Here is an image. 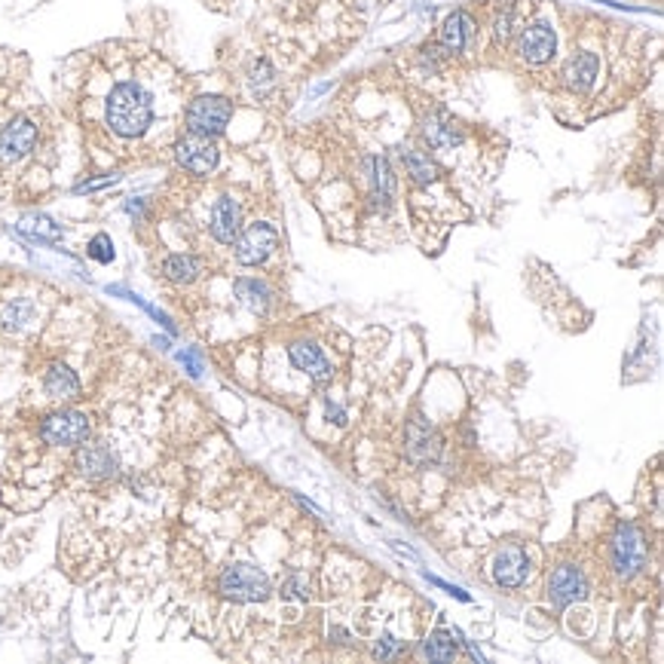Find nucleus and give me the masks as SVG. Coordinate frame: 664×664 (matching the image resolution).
Segmentation results:
<instances>
[{
  "mask_svg": "<svg viewBox=\"0 0 664 664\" xmlns=\"http://www.w3.org/2000/svg\"><path fill=\"white\" fill-rule=\"evenodd\" d=\"M105 120L114 135L120 138H141L153 123V98L141 83H117L107 96Z\"/></svg>",
  "mask_w": 664,
  "mask_h": 664,
  "instance_id": "f257e3e1",
  "label": "nucleus"
},
{
  "mask_svg": "<svg viewBox=\"0 0 664 664\" xmlns=\"http://www.w3.org/2000/svg\"><path fill=\"white\" fill-rule=\"evenodd\" d=\"M218 591L223 600H233V604H264L273 594V582L254 563H233L221 573Z\"/></svg>",
  "mask_w": 664,
  "mask_h": 664,
  "instance_id": "f03ea898",
  "label": "nucleus"
},
{
  "mask_svg": "<svg viewBox=\"0 0 664 664\" xmlns=\"http://www.w3.org/2000/svg\"><path fill=\"white\" fill-rule=\"evenodd\" d=\"M233 120V102L223 96H199L187 107V132L218 138Z\"/></svg>",
  "mask_w": 664,
  "mask_h": 664,
  "instance_id": "7ed1b4c3",
  "label": "nucleus"
},
{
  "mask_svg": "<svg viewBox=\"0 0 664 664\" xmlns=\"http://www.w3.org/2000/svg\"><path fill=\"white\" fill-rule=\"evenodd\" d=\"M646 539L637 523H619L613 536V569L619 578H634L646 569Z\"/></svg>",
  "mask_w": 664,
  "mask_h": 664,
  "instance_id": "20e7f679",
  "label": "nucleus"
},
{
  "mask_svg": "<svg viewBox=\"0 0 664 664\" xmlns=\"http://www.w3.org/2000/svg\"><path fill=\"white\" fill-rule=\"evenodd\" d=\"M92 423L80 411H56L41 423V438L52 447H80L89 441Z\"/></svg>",
  "mask_w": 664,
  "mask_h": 664,
  "instance_id": "39448f33",
  "label": "nucleus"
},
{
  "mask_svg": "<svg viewBox=\"0 0 664 664\" xmlns=\"http://www.w3.org/2000/svg\"><path fill=\"white\" fill-rule=\"evenodd\" d=\"M236 260L242 267H260L264 260L279 249V230L267 221L249 223L245 230H239L236 236Z\"/></svg>",
  "mask_w": 664,
  "mask_h": 664,
  "instance_id": "423d86ee",
  "label": "nucleus"
},
{
  "mask_svg": "<svg viewBox=\"0 0 664 664\" xmlns=\"http://www.w3.org/2000/svg\"><path fill=\"white\" fill-rule=\"evenodd\" d=\"M175 159H177V166L187 168L190 175H212L214 168H218L221 150H218V144H214V138L190 132L175 144Z\"/></svg>",
  "mask_w": 664,
  "mask_h": 664,
  "instance_id": "0eeeda50",
  "label": "nucleus"
},
{
  "mask_svg": "<svg viewBox=\"0 0 664 664\" xmlns=\"http://www.w3.org/2000/svg\"><path fill=\"white\" fill-rule=\"evenodd\" d=\"M37 144V123L28 117H15L0 132V163L13 166L25 159Z\"/></svg>",
  "mask_w": 664,
  "mask_h": 664,
  "instance_id": "6e6552de",
  "label": "nucleus"
},
{
  "mask_svg": "<svg viewBox=\"0 0 664 664\" xmlns=\"http://www.w3.org/2000/svg\"><path fill=\"white\" fill-rule=\"evenodd\" d=\"M548 597H551L554 606H573L582 604L588 597V578L573 563H560L551 573V582H548Z\"/></svg>",
  "mask_w": 664,
  "mask_h": 664,
  "instance_id": "1a4fd4ad",
  "label": "nucleus"
},
{
  "mask_svg": "<svg viewBox=\"0 0 664 664\" xmlns=\"http://www.w3.org/2000/svg\"><path fill=\"white\" fill-rule=\"evenodd\" d=\"M407 457L414 462H435L441 457V435H438V429L432 426L426 416L414 414L411 423H407Z\"/></svg>",
  "mask_w": 664,
  "mask_h": 664,
  "instance_id": "9d476101",
  "label": "nucleus"
},
{
  "mask_svg": "<svg viewBox=\"0 0 664 664\" xmlns=\"http://www.w3.org/2000/svg\"><path fill=\"white\" fill-rule=\"evenodd\" d=\"M493 582L499 588H521L523 582L530 578V558L521 545H505L502 551L493 558Z\"/></svg>",
  "mask_w": 664,
  "mask_h": 664,
  "instance_id": "9b49d317",
  "label": "nucleus"
},
{
  "mask_svg": "<svg viewBox=\"0 0 664 664\" xmlns=\"http://www.w3.org/2000/svg\"><path fill=\"white\" fill-rule=\"evenodd\" d=\"M554 50H558V34L548 22H536L521 34L517 41V56L527 65H545V61L554 59Z\"/></svg>",
  "mask_w": 664,
  "mask_h": 664,
  "instance_id": "f8f14e48",
  "label": "nucleus"
},
{
  "mask_svg": "<svg viewBox=\"0 0 664 664\" xmlns=\"http://www.w3.org/2000/svg\"><path fill=\"white\" fill-rule=\"evenodd\" d=\"M77 468H80V475L92 478V481H107V478L117 475L120 459L114 457L111 447L83 441L80 450H77Z\"/></svg>",
  "mask_w": 664,
  "mask_h": 664,
  "instance_id": "ddd939ff",
  "label": "nucleus"
},
{
  "mask_svg": "<svg viewBox=\"0 0 664 664\" xmlns=\"http://www.w3.org/2000/svg\"><path fill=\"white\" fill-rule=\"evenodd\" d=\"M208 230H212L214 242L221 245H233L239 230H242V212H239L233 196H221L218 203L212 205V221H208Z\"/></svg>",
  "mask_w": 664,
  "mask_h": 664,
  "instance_id": "4468645a",
  "label": "nucleus"
},
{
  "mask_svg": "<svg viewBox=\"0 0 664 664\" xmlns=\"http://www.w3.org/2000/svg\"><path fill=\"white\" fill-rule=\"evenodd\" d=\"M288 359L297 370H304L306 377H313L315 383H328L334 368L325 359V352L319 350L315 343H306V340H297V343L288 346Z\"/></svg>",
  "mask_w": 664,
  "mask_h": 664,
  "instance_id": "2eb2a0df",
  "label": "nucleus"
},
{
  "mask_svg": "<svg viewBox=\"0 0 664 664\" xmlns=\"http://www.w3.org/2000/svg\"><path fill=\"white\" fill-rule=\"evenodd\" d=\"M475 37H478L475 19H472V15H468L466 10H457V13H450V15H447V19H444L441 37H438V43H441L447 52H466L468 46L475 43Z\"/></svg>",
  "mask_w": 664,
  "mask_h": 664,
  "instance_id": "dca6fc26",
  "label": "nucleus"
},
{
  "mask_svg": "<svg viewBox=\"0 0 664 664\" xmlns=\"http://www.w3.org/2000/svg\"><path fill=\"white\" fill-rule=\"evenodd\" d=\"M600 74V61L594 52H576V56H569V61L563 65V83H567L573 92H588L594 86V80H597Z\"/></svg>",
  "mask_w": 664,
  "mask_h": 664,
  "instance_id": "f3484780",
  "label": "nucleus"
},
{
  "mask_svg": "<svg viewBox=\"0 0 664 664\" xmlns=\"http://www.w3.org/2000/svg\"><path fill=\"white\" fill-rule=\"evenodd\" d=\"M368 175H370V203L377 208H386L396 196V175L386 157H368Z\"/></svg>",
  "mask_w": 664,
  "mask_h": 664,
  "instance_id": "a211bd4d",
  "label": "nucleus"
},
{
  "mask_svg": "<svg viewBox=\"0 0 664 664\" xmlns=\"http://www.w3.org/2000/svg\"><path fill=\"white\" fill-rule=\"evenodd\" d=\"M423 132H426L432 148H438V150H450V148H457V144H462V129L457 126V120H453L447 111L429 114Z\"/></svg>",
  "mask_w": 664,
  "mask_h": 664,
  "instance_id": "6ab92c4d",
  "label": "nucleus"
},
{
  "mask_svg": "<svg viewBox=\"0 0 664 664\" xmlns=\"http://www.w3.org/2000/svg\"><path fill=\"white\" fill-rule=\"evenodd\" d=\"M43 389H46V396L56 401H71L80 396V380H77V374L65 365V361H52L43 377Z\"/></svg>",
  "mask_w": 664,
  "mask_h": 664,
  "instance_id": "aec40b11",
  "label": "nucleus"
},
{
  "mask_svg": "<svg viewBox=\"0 0 664 664\" xmlns=\"http://www.w3.org/2000/svg\"><path fill=\"white\" fill-rule=\"evenodd\" d=\"M19 233L28 239V242H41V245H56L61 239V227L46 214H28L19 223Z\"/></svg>",
  "mask_w": 664,
  "mask_h": 664,
  "instance_id": "412c9836",
  "label": "nucleus"
},
{
  "mask_svg": "<svg viewBox=\"0 0 664 664\" xmlns=\"http://www.w3.org/2000/svg\"><path fill=\"white\" fill-rule=\"evenodd\" d=\"M199 273H203V264H199V258H193V254H168L163 260V276L175 285L196 282Z\"/></svg>",
  "mask_w": 664,
  "mask_h": 664,
  "instance_id": "4be33fe9",
  "label": "nucleus"
},
{
  "mask_svg": "<svg viewBox=\"0 0 664 664\" xmlns=\"http://www.w3.org/2000/svg\"><path fill=\"white\" fill-rule=\"evenodd\" d=\"M233 291H236V297L258 315H264L269 310V304H273V291L258 279H236Z\"/></svg>",
  "mask_w": 664,
  "mask_h": 664,
  "instance_id": "5701e85b",
  "label": "nucleus"
},
{
  "mask_svg": "<svg viewBox=\"0 0 664 664\" xmlns=\"http://www.w3.org/2000/svg\"><path fill=\"white\" fill-rule=\"evenodd\" d=\"M401 159H405L407 175H411L420 187H429V184L438 181V166L426 150H405L401 153Z\"/></svg>",
  "mask_w": 664,
  "mask_h": 664,
  "instance_id": "b1692460",
  "label": "nucleus"
},
{
  "mask_svg": "<svg viewBox=\"0 0 664 664\" xmlns=\"http://www.w3.org/2000/svg\"><path fill=\"white\" fill-rule=\"evenodd\" d=\"M420 655L429 661H453L457 659V643H453V637L447 631H435V634L423 640Z\"/></svg>",
  "mask_w": 664,
  "mask_h": 664,
  "instance_id": "393cba45",
  "label": "nucleus"
},
{
  "mask_svg": "<svg viewBox=\"0 0 664 664\" xmlns=\"http://www.w3.org/2000/svg\"><path fill=\"white\" fill-rule=\"evenodd\" d=\"M107 295H120V297H126V300H132V304H135V306H141V310H144V313H148V315H150V319H157V322H159V325H163V328L168 331V334H177V328H175V322H172V319H168V315H166L163 310H157V306H150V304H148V300H141V297H138V295H135V291H129V288H120V285H111V288H107Z\"/></svg>",
  "mask_w": 664,
  "mask_h": 664,
  "instance_id": "a878e982",
  "label": "nucleus"
},
{
  "mask_svg": "<svg viewBox=\"0 0 664 664\" xmlns=\"http://www.w3.org/2000/svg\"><path fill=\"white\" fill-rule=\"evenodd\" d=\"M31 313H34V306H31L28 300H13V304H6L4 310H0V325L22 328L31 319Z\"/></svg>",
  "mask_w": 664,
  "mask_h": 664,
  "instance_id": "bb28decb",
  "label": "nucleus"
},
{
  "mask_svg": "<svg viewBox=\"0 0 664 664\" xmlns=\"http://www.w3.org/2000/svg\"><path fill=\"white\" fill-rule=\"evenodd\" d=\"M86 254L92 260H98V264H111L114 258H117V251H114V242H111V236L107 233H96L89 239V245H86Z\"/></svg>",
  "mask_w": 664,
  "mask_h": 664,
  "instance_id": "cd10ccee",
  "label": "nucleus"
},
{
  "mask_svg": "<svg viewBox=\"0 0 664 664\" xmlns=\"http://www.w3.org/2000/svg\"><path fill=\"white\" fill-rule=\"evenodd\" d=\"M282 597L288 600L310 597V578H306V573H288V578L282 582Z\"/></svg>",
  "mask_w": 664,
  "mask_h": 664,
  "instance_id": "c85d7f7f",
  "label": "nucleus"
},
{
  "mask_svg": "<svg viewBox=\"0 0 664 664\" xmlns=\"http://www.w3.org/2000/svg\"><path fill=\"white\" fill-rule=\"evenodd\" d=\"M264 86H273V68L267 61H258L251 71V92L254 96H264Z\"/></svg>",
  "mask_w": 664,
  "mask_h": 664,
  "instance_id": "c756f323",
  "label": "nucleus"
},
{
  "mask_svg": "<svg viewBox=\"0 0 664 664\" xmlns=\"http://www.w3.org/2000/svg\"><path fill=\"white\" fill-rule=\"evenodd\" d=\"M177 361L184 365L190 377H203V359H199V350L196 346H190V350H181L177 352Z\"/></svg>",
  "mask_w": 664,
  "mask_h": 664,
  "instance_id": "7c9ffc66",
  "label": "nucleus"
},
{
  "mask_svg": "<svg viewBox=\"0 0 664 664\" xmlns=\"http://www.w3.org/2000/svg\"><path fill=\"white\" fill-rule=\"evenodd\" d=\"M493 37H496V43H505L512 37V13L508 10L496 15V22H493Z\"/></svg>",
  "mask_w": 664,
  "mask_h": 664,
  "instance_id": "2f4dec72",
  "label": "nucleus"
},
{
  "mask_svg": "<svg viewBox=\"0 0 664 664\" xmlns=\"http://www.w3.org/2000/svg\"><path fill=\"white\" fill-rule=\"evenodd\" d=\"M423 578H426V582H432V585H438V588L441 591H447L450 594V597H457V600H462V604H468V594L462 591V588H457V585H450V582H444V578H438V576H432V573H423Z\"/></svg>",
  "mask_w": 664,
  "mask_h": 664,
  "instance_id": "473e14b6",
  "label": "nucleus"
},
{
  "mask_svg": "<svg viewBox=\"0 0 664 664\" xmlns=\"http://www.w3.org/2000/svg\"><path fill=\"white\" fill-rule=\"evenodd\" d=\"M398 650H401L398 640L392 637V634H383V637H380V643L374 646V655H377V659H392V655H396Z\"/></svg>",
  "mask_w": 664,
  "mask_h": 664,
  "instance_id": "72a5a7b5",
  "label": "nucleus"
},
{
  "mask_svg": "<svg viewBox=\"0 0 664 664\" xmlns=\"http://www.w3.org/2000/svg\"><path fill=\"white\" fill-rule=\"evenodd\" d=\"M120 175H107V177H96V181H86L80 184V187H74V193H92V190H102V187H111V184H117Z\"/></svg>",
  "mask_w": 664,
  "mask_h": 664,
  "instance_id": "f704fd0d",
  "label": "nucleus"
},
{
  "mask_svg": "<svg viewBox=\"0 0 664 664\" xmlns=\"http://www.w3.org/2000/svg\"><path fill=\"white\" fill-rule=\"evenodd\" d=\"M325 414H328V420L337 423V426H346V411L343 407H337L334 401H325Z\"/></svg>",
  "mask_w": 664,
  "mask_h": 664,
  "instance_id": "c9c22d12",
  "label": "nucleus"
},
{
  "mask_svg": "<svg viewBox=\"0 0 664 664\" xmlns=\"http://www.w3.org/2000/svg\"><path fill=\"white\" fill-rule=\"evenodd\" d=\"M123 208H126V214H141L144 212V199H126Z\"/></svg>",
  "mask_w": 664,
  "mask_h": 664,
  "instance_id": "e433bc0d",
  "label": "nucleus"
},
{
  "mask_svg": "<svg viewBox=\"0 0 664 664\" xmlns=\"http://www.w3.org/2000/svg\"><path fill=\"white\" fill-rule=\"evenodd\" d=\"M328 637H337L334 643H350V640H352V637H350V631H343V628H331V634H328Z\"/></svg>",
  "mask_w": 664,
  "mask_h": 664,
  "instance_id": "4c0bfd02",
  "label": "nucleus"
},
{
  "mask_svg": "<svg viewBox=\"0 0 664 664\" xmlns=\"http://www.w3.org/2000/svg\"><path fill=\"white\" fill-rule=\"evenodd\" d=\"M153 343H157L159 350H168V340H166V337H157V340H153Z\"/></svg>",
  "mask_w": 664,
  "mask_h": 664,
  "instance_id": "58836bf2",
  "label": "nucleus"
}]
</instances>
